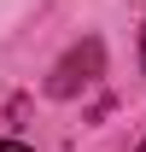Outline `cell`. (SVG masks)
<instances>
[{
  "label": "cell",
  "mask_w": 146,
  "mask_h": 152,
  "mask_svg": "<svg viewBox=\"0 0 146 152\" xmlns=\"http://www.w3.org/2000/svg\"><path fill=\"white\" fill-rule=\"evenodd\" d=\"M99 58H105V47H99V41H82V47H76L70 58H64V64H58L53 70V82H47V94H76V88H82V82H93V70H99Z\"/></svg>",
  "instance_id": "6da1fadb"
},
{
  "label": "cell",
  "mask_w": 146,
  "mask_h": 152,
  "mask_svg": "<svg viewBox=\"0 0 146 152\" xmlns=\"http://www.w3.org/2000/svg\"><path fill=\"white\" fill-rule=\"evenodd\" d=\"M0 152H29V146H23V140H0Z\"/></svg>",
  "instance_id": "7a4b0ae2"
},
{
  "label": "cell",
  "mask_w": 146,
  "mask_h": 152,
  "mask_svg": "<svg viewBox=\"0 0 146 152\" xmlns=\"http://www.w3.org/2000/svg\"><path fill=\"white\" fill-rule=\"evenodd\" d=\"M140 64H146V35H140Z\"/></svg>",
  "instance_id": "3957f363"
},
{
  "label": "cell",
  "mask_w": 146,
  "mask_h": 152,
  "mask_svg": "<svg viewBox=\"0 0 146 152\" xmlns=\"http://www.w3.org/2000/svg\"><path fill=\"white\" fill-rule=\"evenodd\" d=\"M140 152H146V146H140Z\"/></svg>",
  "instance_id": "277c9868"
}]
</instances>
